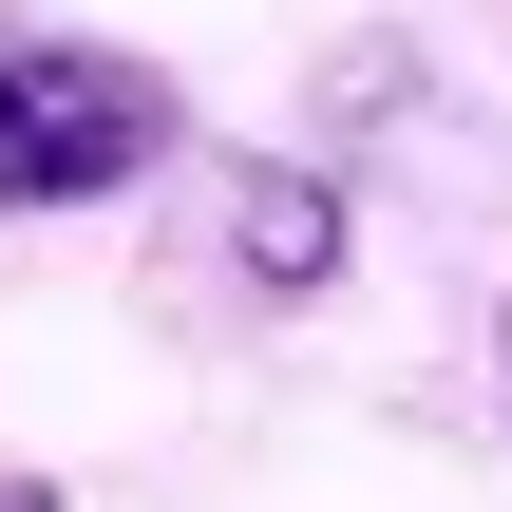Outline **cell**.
<instances>
[{
    "label": "cell",
    "instance_id": "cell-4",
    "mask_svg": "<svg viewBox=\"0 0 512 512\" xmlns=\"http://www.w3.org/2000/svg\"><path fill=\"white\" fill-rule=\"evenodd\" d=\"M494 418H512V304H494Z\"/></svg>",
    "mask_w": 512,
    "mask_h": 512
},
{
    "label": "cell",
    "instance_id": "cell-1",
    "mask_svg": "<svg viewBox=\"0 0 512 512\" xmlns=\"http://www.w3.org/2000/svg\"><path fill=\"white\" fill-rule=\"evenodd\" d=\"M171 76L76 38V19H0V209H114L152 152H171Z\"/></svg>",
    "mask_w": 512,
    "mask_h": 512
},
{
    "label": "cell",
    "instance_id": "cell-3",
    "mask_svg": "<svg viewBox=\"0 0 512 512\" xmlns=\"http://www.w3.org/2000/svg\"><path fill=\"white\" fill-rule=\"evenodd\" d=\"M0 512H76V494H57V475H0Z\"/></svg>",
    "mask_w": 512,
    "mask_h": 512
},
{
    "label": "cell",
    "instance_id": "cell-2",
    "mask_svg": "<svg viewBox=\"0 0 512 512\" xmlns=\"http://www.w3.org/2000/svg\"><path fill=\"white\" fill-rule=\"evenodd\" d=\"M228 266H247L266 304H323V285H342V171L247 152V171H228Z\"/></svg>",
    "mask_w": 512,
    "mask_h": 512
}]
</instances>
